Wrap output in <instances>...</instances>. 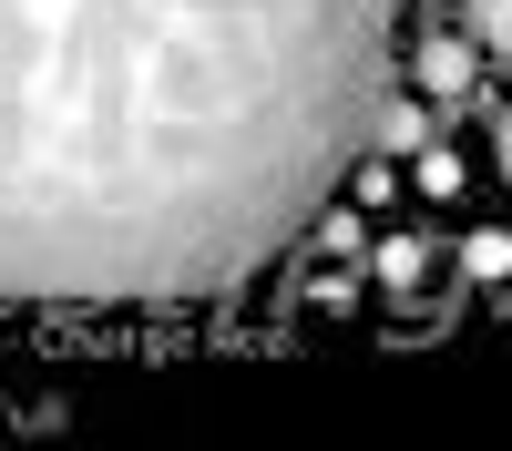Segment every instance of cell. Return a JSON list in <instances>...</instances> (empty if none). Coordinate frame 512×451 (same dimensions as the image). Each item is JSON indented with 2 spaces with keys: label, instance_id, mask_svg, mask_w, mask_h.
Listing matches in <instances>:
<instances>
[{
  "label": "cell",
  "instance_id": "2",
  "mask_svg": "<svg viewBox=\"0 0 512 451\" xmlns=\"http://www.w3.org/2000/svg\"><path fill=\"white\" fill-rule=\"evenodd\" d=\"M420 93L461 103V93H472V52H461V41H431V52H420Z\"/></svg>",
  "mask_w": 512,
  "mask_h": 451
},
{
  "label": "cell",
  "instance_id": "3",
  "mask_svg": "<svg viewBox=\"0 0 512 451\" xmlns=\"http://www.w3.org/2000/svg\"><path fill=\"white\" fill-rule=\"evenodd\" d=\"M461 31H472L482 52H502V62H512V0H461Z\"/></svg>",
  "mask_w": 512,
  "mask_h": 451
},
{
  "label": "cell",
  "instance_id": "1",
  "mask_svg": "<svg viewBox=\"0 0 512 451\" xmlns=\"http://www.w3.org/2000/svg\"><path fill=\"white\" fill-rule=\"evenodd\" d=\"M400 0H0V308L277 267L400 93Z\"/></svg>",
  "mask_w": 512,
  "mask_h": 451
},
{
  "label": "cell",
  "instance_id": "4",
  "mask_svg": "<svg viewBox=\"0 0 512 451\" xmlns=\"http://www.w3.org/2000/svg\"><path fill=\"white\" fill-rule=\"evenodd\" d=\"M492 164H502V185H512V103H502V123H492Z\"/></svg>",
  "mask_w": 512,
  "mask_h": 451
}]
</instances>
